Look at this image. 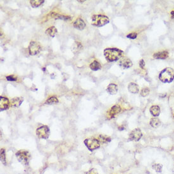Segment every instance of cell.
<instances>
[{
	"instance_id": "cell-1",
	"label": "cell",
	"mask_w": 174,
	"mask_h": 174,
	"mask_svg": "<svg viewBox=\"0 0 174 174\" xmlns=\"http://www.w3.org/2000/svg\"><path fill=\"white\" fill-rule=\"evenodd\" d=\"M124 54V51L117 48H106L104 50V55L108 62H116L120 60Z\"/></svg>"
},
{
	"instance_id": "cell-2",
	"label": "cell",
	"mask_w": 174,
	"mask_h": 174,
	"mask_svg": "<svg viewBox=\"0 0 174 174\" xmlns=\"http://www.w3.org/2000/svg\"><path fill=\"white\" fill-rule=\"evenodd\" d=\"M159 79L163 83H170L174 80V70L167 67L163 69L159 75Z\"/></svg>"
},
{
	"instance_id": "cell-3",
	"label": "cell",
	"mask_w": 174,
	"mask_h": 174,
	"mask_svg": "<svg viewBox=\"0 0 174 174\" xmlns=\"http://www.w3.org/2000/svg\"><path fill=\"white\" fill-rule=\"evenodd\" d=\"M110 22L108 17L103 15H94L92 17V25L95 27H103Z\"/></svg>"
},
{
	"instance_id": "cell-4",
	"label": "cell",
	"mask_w": 174,
	"mask_h": 174,
	"mask_svg": "<svg viewBox=\"0 0 174 174\" xmlns=\"http://www.w3.org/2000/svg\"><path fill=\"white\" fill-rule=\"evenodd\" d=\"M16 157L21 163L24 165H27L30 161L31 154L25 150H20L16 153Z\"/></svg>"
},
{
	"instance_id": "cell-5",
	"label": "cell",
	"mask_w": 174,
	"mask_h": 174,
	"mask_svg": "<svg viewBox=\"0 0 174 174\" xmlns=\"http://www.w3.org/2000/svg\"><path fill=\"white\" fill-rule=\"evenodd\" d=\"M84 143L87 149L91 151H93L94 150H96L100 147V141L94 138L86 139L84 140Z\"/></svg>"
},
{
	"instance_id": "cell-6",
	"label": "cell",
	"mask_w": 174,
	"mask_h": 174,
	"mask_svg": "<svg viewBox=\"0 0 174 174\" xmlns=\"http://www.w3.org/2000/svg\"><path fill=\"white\" fill-rule=\"evenodd\" d=\"M36 135L39 139H48L50 135V130L48 126L43 125L37 128L36 130Z\"/></svg>"
},
{
	"instance_id": "cell-7",
	"label": "cell",
	"mask_w": 174,
	"mask_h": 174,
	"mask_svg": "<svg viewBox=\"0 0 174 174\" xmlns=\"http://www.w3.org/2000/svg\"><path fill=\"white\" fill-rule=\"evenodd\" d=\"M41 50L40 44L36 41H31L29 46V53L31 55L34 56L38 54Z\"/></svg>"
},
{
	"instance_id": "cell-8",
	"label": "cell",
	"mask_w": 174,
	"mask_h": 174,
	"mask_svg": "<svg viewBox=\"0 0 174 174\" xmlns=\"http://www.w3.org/2000/svg\"><path fill=\"white\" fill-rule=\"evenodd\" d=\"M143 134L141 133V130L137 128L134 129L131 132L129 135V139L131 141H138L142 138Z\"/></svg>"
},
{
	"instance_id": "cell-9",
	"label": "cell",
	"mask_w": 174,
	"mask_h": 174,
	"mask_svg": "<svg viewBox=\"0 0 174 174\" xmlns=\"http://www.w3.org/2000/svg\"><path fill=\"white\" fill-rule=\"evenodd\" d=\"M119 65L122 68H129L133 66L132 61L127 57H122L119 62Z\"/></svg>"
},
{
	"instance_id": "cell-10",
	"label": "cell",
	"mask_w": 174,
	"mask_h": 174,
	"mask_svg": "<svg viewBox=\"0 0 174 174\" xmlns=\"http://www.w3.org/2000/svg\"><path fill=\"white\" fill-rule=\"evenodd\" d=\"M10 106V101L5 97H0V110L1 111L7 110Z\"/></svg>"
},
{
	"instance_id": "cell-11",
	"label": "cell",
	"mask_w": 174,
	"mask_h": 174,
	"mask_svg": "<svg viewBox=\"0 0 174 174\" xmlns=\"http://www.w3.org/2000/svg\"><path fill=\"white\" fill-rule=\"evenodd\" d=\"M74 27L76 28V29L82 31L84 29V28L86 27V23L81 18H78L75 20L74 22Z\"/></svg>"
},
{
	"instance_id": "cell-12",
	"label": "cell",
	"mask_w": 174,
	"mask_h": 174,
	"mask_svg": "<svg viewBox=\"0 0 174 174\" xmlns=\"http://www.w3.org/2000/svg\"><path fill=\"white\" fill-rule=\"evenodd\" d=\"M121 111V108L120 106L118 105H115L113 107H111V108L108 112V115L110 118H113V117H115L117 114H119V113Z\"/></svg>"
},
{
	"instance_id": "cell-13",
	"label": "cell",
	"mask_w": 174,
	"mask_h": 174,
	"mask_svg": "<svg viewBox=\"0 0 174 174\" xmlns=\"http://www.w3.org/2000/svg\"><path fill=\"white\" fill-rule=\"evenodd\" d=\"M118 90H119L118 86H117V85H116L115 84H114V83L110 84L106 89L107 92L111 95H116V94L118 92Z\"/></svg>"
},
{
	"instance_id": "cell-14",
	"label": "cell",
	"mask_w": 174,
	"mask_h": 174,
	"mask_svg": "<svg viewBox=\"0 0 174 174\" xmlns=\"http://www.w3.org/2000/svg\"><path fill=\"white\" fill-rule=\"evenodd\" d=\"M23 101V98L15 97L11 100V106L12 107H18L21 105L22 102Z\"/></svg>"
},
{
	"instance_id": "cell-15",
	"label": "cell",
	"mask_w": 174,
	"mask_h": 174,
	"mask_svg": "<svg viewBox=\"0 0 174 174\" xmlns=\"http://www.w3.org/2000/svg\"><path fill=\"white\" fill-rule=\"evenodd\" d=\"M128 90L132 94H137L139 92V87L138 84L134 82H130L128 86Z\"/></svg>"
},
{
	"instance_id": "cell-16",
	"label": "cell",
	"mask_w": 174,
	"mask_h": 174,
	"mask_svg": "<svg viewBox=\"0 0 174 174\" xmlns=\"http://www.w3.org/2000/svg\"><path fill=\"white\" fill-rule=\"evenodd\" d=\"M153 57L156 59H167L168 57V53L166 51L157 52L153 55Z\"/></svg>"
},
{
	"instance_id": "cell-17",
	"label": "cell",
	"mask_w": 174,
	"mask_h": 174,
	"mask_svg": "<svg viewBox=\"0 0 174 174\" xmlns=\"http://www.w3.org/2000/svg\"><path fill=\"white\" fill-rule=\"evenodd\" d=\"M51 17H53L55 19H61V20H68L71 19V17L70 16H65L62 15H60V14L55 13V12H52L51 13Z\"/></svg>"
},
{
	"instance_id": "cell-18",
	"label": "cell",
	"mask_w": 174,
	"mask_h": 174,
	"mask_svg": "<svg viewBox=\"0 0 174 174\" xmlns=\"http://www.w3.org/2000/svg\"><path fill=\"white\" fill-rule=\"evenodd\" d=\"M45 33L46 34L48 35V36L51 37H54L56 34V33H57V29H56V28L55 27L51 26L46 30Z\"/></svg>"
},
{
	"instance_id": "cell-19",
	"label": "cell",
	"mask_w": 174,
	"mask_h": 174,
	"mask_svg": "<svg viewBox=\"0 0 174 174\" xmlns=\"http://www.w3.org/2000/svg\"><path fill=\"white\" fill-rule=\"evenodd\" d=\"M149 111L154 116H158L160 114V108L157 105L152 106L149 109Z\"/></svg>"
},
{
	"instance_id": "cell-20",
	"label": "cell",
	"mask_w": 174,
	"mask_h": 174,
	"mask_svg": "<svg viewBox=\"0 0 174 174\" xmlns=\"http://www.w3.org/2000/svg\"><path fill=\"white\" fill-rule=\"evenodd\" d=\"M89 67H90V68L92 70H93V71H97V70H100L101 68V65L98 62V61L95 60L90 64Z\"/></svg>"
},
{
	"instance_id": "cell-21",
	"label": "cell",
	"mask_w": 174,
	"mask_h": 174,
	"mask_svg": "<svg viewBox=\"0 0 174 174\" xmlns=\"http://www.w3.org/2000/svg\"><path fill=\"white\" fill-rule=\"evenodd\" d=\"M150 125L154 128H158V127L160 126L161 122L157 118H153L150 120Z\"/></svg>"
},
{
	"instance_id": "cell-22",
	"label": "cell",
	"mask_w": 174,
	"mask_h": 174,
	"mask_svg": "<svg viewBox=\"0 0 174 174\" xmlns=\"http://www.w3.org/2000/svg\"><path fill=\"white\" fill-rule=\"evenodd\" d=\"M44 0H31V5L33 8H37L44 3Z\"/></svg>"
},
{
	"instance_id": "cell-23",
	"label": "cell",
	"mask_w": 174,
	"mask_h": 174,
	"mask_svg": "<svg viewBox=\"0 0 174 174\" xmlns=\"http://www.w3.org/2000/svg\"><path fill=\"white\" fill-rule=\"evenodd\" d=\"M99 141L100 142L103 144L110 143L111 141V138L105 135H100L99 136Z\"/></svg>"
},
{
	"instance_id": "cell-24",
	"label": "cell",
	"mask_w": 174,
	"mask_h": 174,
	"mask_svg": "<svg viewBox=\"0 0 174 174\" xmlns=\"http://www.w3.org/2000/svg\"><path fill=\"white\" fill-rule=\"evenodd\" d=\"M58 103V98L55 96H52L49 98L45 102L46 105H53V104H56Z\"/></svg>"
},
{
	"instance_id": "cell-25",
	"label": "cell",
	"mask_w": 174,
	"mask_h": 174,
	"mask_svg": "<svg viewBox=\"0 0 174 174\" xmlns=\"http://www.w3.org/2000/svg\"><path fill=\"white\" fill-rule=\"evenodd\" d=\"M82 48V46L81 43L79 42H75L74 44L72 47V51L74 52V53H76L77 51H79L80 50H81Z\"/></svg>"
},
{
	"instance_id": "cell-26",
	"label": "cell",
	"mask_w": 174,
	"mask_h": 174,
	"mask_svg": "<svg viewBox=\"0 0 174 174\" xmlns=\"http://www.w3.org/2000/svg\"><path fill=\"white\" fill-rule=\"evenodd\" d=\"M1 162L3 165H7L6 153H5V149H4V148L1 149Z\"/></svg>"
},
{
	"instance_id": "cell-27",
	"label": "cell",
	"mask_w": 174,
	"mask_h": 174,
	"mask_svg": "<svg viewBox=\"0 0 174 174\" xmlns=\"http://www.w3.org/2000/svg\"><path fill=\"white\" fill-rule=\"evenodd\" d=\"M149 92H150V91L148 88H147V87L144 88L142 89L141 91V96H143V97H146L149 95Z\"/></svg>"
},
{
	"instance_id": "cell-28",
	"label": "cell",
	"mask_w": 174,
	"mask_h": 174,
	"mask_svg": "<svg viewBox=\"0 0 174 174\" xmlns=\"http://www.w3.org/2000/svg\"><path fill=\"white\" fill-rule=\"evenodd\" d=\"M153 167L154 168V170H156L158 173L162 172V165L158 164V163L154 164V165L153 166Z\"/></svg>"
},
{
	"instance_id": "cell-29",
	"label": "cell",
	"mask_w": 174,
	"mask_h": 174,
	"mask_svg": "<svg viewBox=\"0 0 174 174\" xmlns=\"http://www.w3.org/2000/svg\"><path fill=\"white\" fill-rule=\"evenodd\" d=\"M138 37V34L135 32L130 33L127 36V38L131 39H136V37Z\"/></svg>"
},
{
	"instance_id": "cell-30",
	"label": "cell",
	"mask_w": 174,
	"mask_h": 174,
	"mask_svg": "<svg viewBox=\"0 0 174 174\" xmlns=\"http://www.w3.org/2000/svg\"><path fill=\"white\" fill-rule=\"evenodd\" d=\"M6 78L8 81H16L17 80V77H16L15 76H7Z\"/></svg>"
},
{
	"instance_id": "cell-31",
	"label": "cell",
	"mask_w": 174,
	"mask_h": 174,
	"mask_svg": "<svg viewBox=\"0 0 174 174\" xmlns=\"http://www.w3.org/2000/svg\"><path fill=\"white\" fill-rule=\"evenodd\" d=\"M85 174H98V172L96 169L91 168L90 170H89L88 172H86Z\"/></svg>"
},
{
	"instance_id": "cell-32",
	"label": "cell",
	"mask_w": 174,
	"mask_h": 174,
	"mask_svg": "<svg viewBox=\"0 0 174 174\" xmlns=\"http://www.w3.org/2000/svg\"><path fill=\"white\" fill-rule=\"evenodd\" d=\"M139 66H140V67L141 68H143V69L144 68L145 62H144V60L143 59L140 60V62H139Z\"/></svg>"
},
{
	"instance_id": "cell-33",
	"label": "cell",
	"mask_w": 174,
	"mask_h": 174,
	"mask_svg": "<svg viewBox=\"0 0 174 174\" xmlns=\"http://www.w3.org/2000/svg\"><path fill=\"white\" fill-rule=\"evenodd\" d=\"M171 15H172V18H174V11H172L171 12Z\"/></svg>"
},
{
	"instance_id": "cell-34",
	"label": "cell",
	"mask_w": 174,
	"mask_h": 174,
	"mask_svg": "<svg viewBox=\"0 0 174 174\" xmlns=\"http://www.w3.org/2000/svg\"><path fill=\"white\" fill-rule=\"evenodd\" d=\"M77 1H78V2H80V3H82V2H85L86 1H79V0H78Z\"/></svg>"
}]
</instances>
